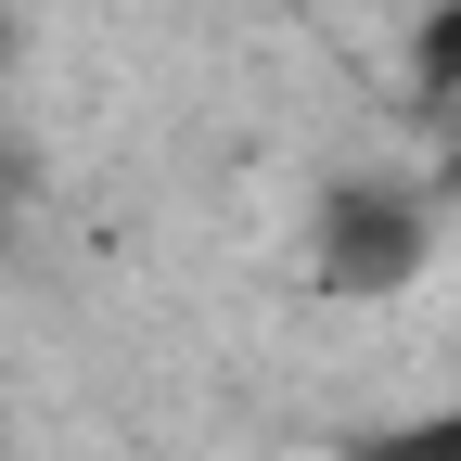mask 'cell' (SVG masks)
Returning a JSON list of instances; mask_svg holds the SVG:
<instances>
[{"label": "cell", "instance_id": "cell-1", "mask_svg": "<svg viewBox=\"0 0 461 461\" xmlns=\"http://www.w3.org/2000/svg\"><path fill=\"white\" fill-rule=\"evenodd\" d=\"M436 193L423 180H397V167H359V180H333L308 205V282L333 308H397V295H423V269H436Z\"/></svg>", "mask_w": 461, "mask_h": 461}, {"label": "cell", "instance_id": "cell-2", "mask_svg": "<svg viewBox=\"0 0 461 461\" xmlns=\"http://www.w3.org/2000/svg\"><path fill=\"white\" fill-rule=\"evenodd\" d=\"M333 461H461V397H436V411H411V423L333 436Z\"/></svg>", "mask_w": 461, "mask_h": 461}, {"label": "cell", "instance_id": "cell-3", "mask_svg": "<svg viewBox=\"0 0 461 461\" xmlns=\"http://www.w3.org/2000/svg\"><path fill=\"white\" fill-rule=\"evenodd\" d=\"M411 103L423 115L461 103V0H423V26H411Z\"/></svg>", "mask_w": 461, "mask_h": 461}, {"label": "cell", "instance_id": "cell-4", "mask_svg": "<svg viewBox=\"0 0 461 461\" xmlns=\"http://www.w3.org/2000/svg\"><path fill=\"white\" fill-rule=\"evenodd\" d=\"M26 65V26H14V0H0V77H14Z\"/></svg>", "mask_w": 461, "mask_h": 461}, {"label": "cell", "instance_id": "cell-5", "mask_svg": "<svg viewBox=\"0 0 461 461\" xmlns=\"http://www.w3.org/2000/svg\"><path fill=\"white\" fill-rule=\"evenodd\" d=\"M0 193H14V154H0Z\"/></svg>", "mask_w": 461, "mask_h": 461}]
</instances>
